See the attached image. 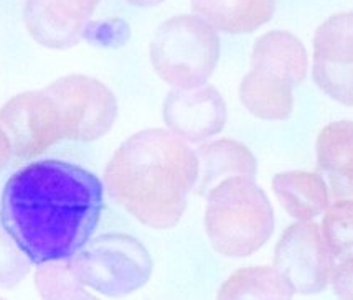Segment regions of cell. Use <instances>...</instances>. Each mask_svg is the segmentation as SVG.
I'll return each mask as SVG.
<instances>
[{"mask_svg": "<svg viewBox=\"0 0 353 300\" xmlns=\"http://www.w3.org/2000/svg\"><path fill=\"white\" fill-rule=\"evenodd\" d=\"M104 187L94 173L63 160L17 170L0 197L3 231L33 264L70 259L98 228Z\"/></svg>", "mask_w": 353, "mask_h": 300, "instance_id": "obj_1", "label": "cell"}, {"mask_svg": "<svg viewBox=\"0 0 353 300\" xmlns=\"http://www.w3.org/2000/svg\"><path fill=\"white\" fill-rule=\"evenodd\" d=\"M199 157L167 129H145L121 143L104 170L109 197L152 230L176 226L199 181Z\"/></svg>", "mask_w": 353, "mask_h": 300, "instance_id": "obj_2", "label": "cell"}, {"mask_svg": "<svg viewBox=\"0 0 353 300\" xmlns=\"http://www.w3.org/2000/svg\"><path fill=\"white\" fill-rule=\"evenodd\" d=\"M205 230L218 254L248 257L274 231V211L264 190L248 177H231L207 193Z\"/></svg>", "mask_w": 353, "mask_h": 300, "instance_id": "obj_3", "label": "cell"}, {"mask_svg": "<svg viewBox=\"0 0 353 300\" xmlns=\"http://www.w3.org/2000/svg\"><path fill=\"white\" fill-rule=\"evenodd\" d=\"M218 32L201 17L175 15L155 30L150 43L154 71L175 90L200 88L220 60Z\"/></svg>", "mask_w": 353, "mask_h": 300, "instance_id": "obj_4", "label": "cell"}, {"mask_svg": "<svg viewBox=\"0 0 353 300\" xmlns=\"http://www.w3.org/2000/svg\"><path fill=\"white\" fill-rule=\"evenodd\" d=\"M71 268L83 286L108 297H124L149 282L154 263L134 236L109 233L88 241L71 257Z\"/></svg>", "mask_w": 353, "mask_h": 300, "instance_id": "obj_5", "label": "cell"}, {"mask_svg": "<svg viewBox=\"0 0 353 300\" xmlns=\"http://www.w3.org/2000/svg\"><path fill=\"white\" fill-rule=\"evenodd\" d=\"M58 106L65 141L94 142L114 126L117 99L104 83L86 74H66L43 90Z\"/></svg>", "mask_w": 353, "mask_h": 300, "instance_id": "obj_6", "label": "cell"}, {"mask_svg": "<svg viewBox=\"0 0 353 300\" xmlns=\"http://www.w3.org/2000/svg\"><path fill=\"white\" fill-rule=\"evenodd\" d=\"M334 259L322 228L312 221H299L285 228L281 234L272 268L294 292L310 295L327 289L335 268Z\"/></svg>", "mask_w": 353, "mask_h": 300, "instance_id": "obj_7", "label": "cell"}, {"mask_svg": "<svg viewBox=\"0 0 353 300\" xmlns=\"http://www.w3.org/2000/svg\"><path fill=\"white\" fill-rule=\"evenodd\" d=\"M312 76L329 98L353 108V12L332 15L317 28Z\"/></svg>", "mask_w": 353, "mask_h": 300, "instance_id": "obj_8", "label": "cell"}, {"mask_svg": "<svg viewBox=\"0 0 353 300\" xmlns=\"http://www.w3.org/2000/svg\"><path fill=\"white\" fill-rule=\"evenodd\" d=\"M0 119L10 134L17 157L35 159L65 141L58 106L43 90L15 96L3 108Z\"/></svg>", "mask_w": 353, "mask_h": 300, "instance_id": "obj_9", "label": "cell"}, {"mask_svg": "<svg viewBox=\"0 0 353 300\" xmlns=\"http://www.w3.org/2000/svg\"><path fill=\"white\" fill-rule=\"evenodd\" d=\"M163 122L182 141L199 143L220 134L226 124V104L212 84L174 90L163 101Z\"/></svg>", "mask_w": 353, "mask_h": 300, "instance_id": "obj_10", "label": "cell"}, {"mask_svg": "<svg viewBox=\"0 0 353 300\" xmlns=\"http://www.w3.org/2000/svg\"><path fill=\"white\" fill-rule=\"evenodd\" d=\"M101 0H27L23 17L37 43L52 50H68L83 38Z\"/></svg>", "mask_w": 353, "mask_h": 300, "instance_id": "obj_11", "label": "cell"}, {"mask_svg": "<svg viewBox=\"0 0 353 300\" xmlns=\"http://www.w3.org/2000/svg\"><path fill=\"white\" fill-rule=\"evenodd\" d=\"M307 66L309 58L302 41L284 30L264 33L251 52V70L276 76L292 88L304 83Z\"/></svg>", "mask_w": 353, "mask_h": 300, "instance_id": "obj_12", "label": "cell"}, {"mask_svg": "<svg viewBox=\"0 0 353 300\" xmlns=\"http://www.w3.org/2000/svg\"><path fill=\"white\" fill-rule=\"evenodd\" d=\"M317 163L329 175L335 200H353V121L327 124L315 142Z\"/></svg>", "mask_w": 353, "mask_h": 300, "instance_id": "obj_13", "label": "cell"}, {"mask_svg": "<svg viewBox=\"0 0 353 300\" xmlns=\"http://www.w3.org/2000/svg\"><path fill=\"white\" fill-rule=\"evenodd\" d=\"M199 157V195H205L218 183L231 177L253 179L258 172V162L245 143L234 139L203 143L196 152Z\"/></svg>", "mask_w": 353, "mask_h": 300, "instance_id": "obj_14", "label": "cell"}, {"mask_svg": "<svg viewBox=\"0 0 353 300\" xmlns=\"http://www.w3.org/2000/svg\"><path fill=\"white\" fill-rule=\"evenodd\" d=\"M272 190L288 214L299 221H312L330 206L329 187L315 172L277 173L272 179Z\"/></svg>", "mask_w": 353, "mask_h": 300, "instance_id": "obj_15", "label": "cell"}, {"mask_svg": "<svg viewBox=\"0 0 353 300\" xmlns=\"http://www.w3.org/2000/svg\"><path fill=\"white\" fill-rule=\"evenodd\" d=\"M192 10L215 30L239 35L268 23L274 15L276 0H192Z\"/></svg>", "mask_w": 353, "mask_h": 300, "instance_id": "obj_16", "label": "cell"}, {"mask_svg": "<svg viewBox=\"0 0 353 300\" xmlns=\"http://www.w3.org/2000/svg\"><path fill=\"white\" fill-rule=\"evenodd\" d=\"M239 99L254 117L285 121L292 116V86L276 76L251 70L239 84Z\"/></svg>", "mask_w": 353, "mask_h": 300, "instance_id": "obj_17", "label": "cell"}, {"mask_svg": "<svg viewBox=\"0 0 353 300\" xmlns=\"http://www.w3.org/2000/svg\"><path fill=\"white\" fill-rule=\"evenodd\" d=\"M294 289L271 266L234 270L218 289L216 300H292Z\"/></svg>", "mask_w": 353, "mask_h": 300, "instance_id": "obj_18", "label": "cell"}, {"mask_svg": "<svg viewBox=\"0 0 353 300\" xmlns=\"http://www.w3.org/2000/svg\"><path fill=\"white\" fill-rule=\"evenodd\" d=\"M35 287L41 300H99L88 292L74 276L71 257L39 264L35 270Z\"/></svg>", "mask_w": 353, "mask_h": 300, "instance_id": "obj_19", "label": "cell"}, {"mask_svg": "<svg viewBox=\"0 0 353 300\" xmlns=\"http://www.w3.org/2000/svg\"><path fill=\"white\" fill-rule=\"evenodd\" d=\"M322 234L334 257L353 256V200H337L325 211Z\"/></svg>", "mask_w": 353, "mask_h": 300, "instance_id": "obj_20", "label": "cell"}, {"mask_svg": "<svg viewBox=\"0 0 353 300\" xmlns=\"http://www.w3.org/2000/svg\"><path fill=\"white\" fill-rule=\"evenodd\" d=\"M33 263L7 233L0 231V287L12 289L30 272Z\"/></svg>", "mask_w": 353, "mask_h": 300, "instance_id": "obj_21", "label": "cell"}, {"mask_svg": "<svg viewBox=\"0 0 353 300\" xmlns=\"http://www.w3.org/2000/svg\"><path fill=\"white\" fill-rule=\"evenodd\" d=\"M129 37H131L129 25L119 19H109L103 20V22L101 20H98V22L90 20L85 25V30H83L85 40L98 46H109V48L123 46L129 40Z\"/></svg>", "mask_w": 353, "mask_h": 300, "instance_id": "obj_22", "label": "cell"}, {"mask_svg": "<svg viewBox=\"0 0 353 300\" xmlns=\"http://www.w3.org/2000/svg\"><path fill=\"white\" fill-rule=\"evenodd\" d=\"M332 289L342 300H353V256L335 266L330 277Z\"/></svg>", "mask_w": 353, "mask_h": 300, "instance_id": "obj_23", "label": "cell"}, {"mask_svg": "<svg viewBox=\"0 0 353 300\" xmlns=\"http://www.w3.org/2000/svg\"><path fill=\"white\" fill-rule=\"evenodd\" d=\"M125 2L136 7H154V6H159V3H162L163 0H125Z\"/></svg>", "mask_w": 353, "mask_h": 300, "instance_id": "obj_24", "label": "cell"}, {"mask_svg": "<svg viewBox=\"0 0 353 300\" xmlns=\"http://www.w3.org/2000/svg\"><path fill=\"white\" fill-rule=\"evenodd\" d=\"M0 300H3V299H0Z\"/></svg>", "mask_w": 353, "mask_h": 300, "instance_id": "obj_25", "label": "cell"}]
</instances>
